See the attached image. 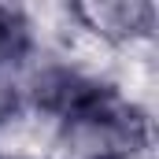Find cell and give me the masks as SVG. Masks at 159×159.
Segmentation results:
<instances>
[{
    "mask_svg": "<svg viewBox=\"0 0 159 159\" xmlns=\"http://www.w3.org/2000/svg\"><path fill=\"white\" fill-rule=\"evenodd\" d=\"M30 96L63 119L67 144L81 159H126L148 141V119L129 100L74 70H44L30 85Z\"/></svg>",
    "mask_w": 159,
    "mask_h": 159,
    "instance_id": "obj_1",
    "label": "cell"
},
{
    "mask_svg": "<svg viewBox=\"0 0 159 159\" xmlns=\"http://www.w3.org/2000/svg\"><path fill=\"white\" fill-rule=\"evenodd\" d=\"M81 15L89 19L93 30L107 34V37H137L148 34L156 22V7L141 4V0H107V4H89L81 7Z\"/></svg>",
    "mask_w": 159,
    "mask_h": 159,
    "instance_id": "obj_2",
    "label": "cell"
},
{
    "mask_svg": "<svg viewBox=\"0 0 159 159\" xmlns=\"http://www.w3.org/2000/svg\"><path fill=\"white\" fill-rule=\"evenodd\" d=\"M30 52V22L19 7H0V63H22Z\"/></svg>",
    "mask_w": 159,
    "mask_h": 159,
    "instance_id": "obj_3",
    "label": "cell"
},
{
    "mask_svg": "<svg viewBox=\"0 0 159 159\" xmlns=\"http://www.w3.org/2000/svg\"><path fill=\"white\" fill-rule=\"evenodd\" d=\"M30 100V85L19 78V63H0V122L19 115Z\"/></svg>",
    "mask_w": 159,
    "mask_h": 159,
    "instance_id": "obj_4",
    "label": "cell"
}]
</instances>
